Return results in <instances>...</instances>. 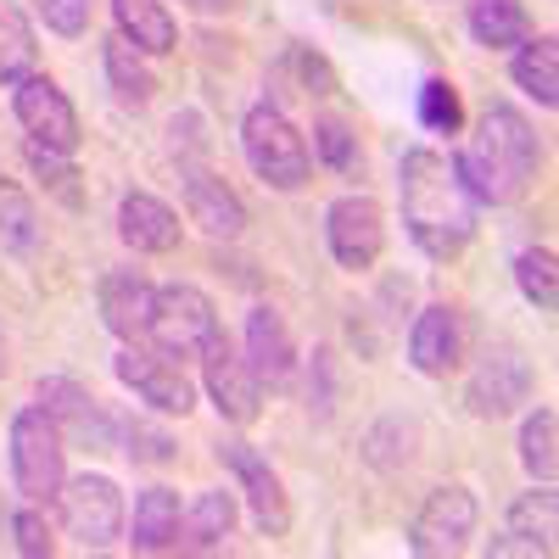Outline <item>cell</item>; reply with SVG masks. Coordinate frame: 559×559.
Returning a JSON list of instances; mask_svg holds the SVG:
<instances>
[{
  "instance_id": "obj_1",
  "label": "cell",
  "mask_w": 559,
  "mask_h": 559,
  "mask_svg": "<svg viewBox=\"0 0 559 559\" xmlns=\"http://www.w3.org/2000/svg\"><path fill=\"white\" fill-rule=\"evenodd\" d=\"M453 168L464 179V191H471V202H492V207L521 202L543 174V140L521 107L492 102L476 118V129L464 134Z\"/></svg>"
},
{
  "instance_id": "obj_2",
  "label": "cell",
  "mask_w": 559,
  "mask_h": 559,
  "mask_svg": "<svg viewBox=\"0 0 559 559\" xmlns=\"http://www.w3.org/2000/svg\"><path fill=\"white\" fill-rule=\"evenodd\" d=\"M397 202H403V229L414 236V247L426 258L453 263L464 247H471V236H476V202H471L459 168L442 152H431V146L403 152Z\"/></svg>"
},
{
  "instance_id": "obj_3",
  "label": "cell",
  "mask_w": 559,
  "mask_h": 559,
  "mask_svg": "<svg viewBox=\"0 0 559 559\" xmlns=\"http://www.w3.org/2000/svg\"><path fill=\"white\" fill-rule=\"evenodd\" d=\"M12 487L23 503H57L62 481H68V437L51 414H45L39 403L34 408H17L12 414Z\"/></svg>"
},
{
  "instance_id": "obj_4",
  "label": "cell",
  "mask_w": 559,
  "mask_h": 559,
  "mask_svg": "<svg viewBox=\"0 0 559 559\" xmlns=\"http://www.w3.org/2000/svg\"><path fill=\"white\" fill-rule=\"evenodd\" d=\"M241 152H247V168L269 185V191H302V185L313 179L308 134L269 102H258L241 118Z\"/></svg>"
},
{
  "instance_id": "obj_5",
  "label": "cell",
  "mask_w": 559,
  "mask_h": 559,
  "mask_svg": "<svg viewBox=\"0 0 559 559\" xmlns=\"http://www.w3.org/2000/svg\"><path fill=\"white\" fill-rule=\"evenodd\" d=\"M218 336H224V324H218V308L202 286H157L146 347H157L168 358H202Z\"/></svg>"
},
{
  "instance_id": "obj_6",
  "label": "cell",
  "mask_w": 559,
  "mask_h": 559,
  "mask_svg": "<svg viewBox=\"0 0 559 559\" xmlns=\"http://www.w3.org/2000/svg\"><path fill=\"white\" fill-rule=\"evenodd\" d=\"M57 509H62V526L68 537H79L84 554H102L123 537L129 515H123V487L102 471H84V476H68L62 492H57Z\"/></svg>"
},
{
  "instance_id": "obj_7",
  "label": "cell",
  "mask_w": 559,
  "mask_h": 559,
  "mask_svg": "<svg viewBox=\"0 0 559 559\" xmlns=\"http://www.w3.org/2000/svg\"><path fill=\"white\" fill-rule=\"evenodd\" d=\"M532 397V358L515 342H487L464 376V403L476 419H509Z\"/></svg>"
},
{
  "instance_id": "obj_8",
  "label": "cell",
  "mask_w": 559,
  "mask_h": 559,
  "mask_svg": "<svg viewBox=\"0 0 559 559\" xmlns=\"http://www.w3.org/2000/svg\"><path fill=\"white\" fill-rule=\"evenodd\" d=\"M218 464L229 476H236V492L247 498L252 521L263 537H286L292 532V498H286V481H280V471L241 437H224L218 442Z\"/></svg>"
},
{
  "instance_id": "obj_9",
  "label": "cell",
  "mask_w": 559,
  "mask_h": 559,
  "mask_svg": "<svg viewBox=\"0 0 559 559\" xmlns=\"http://www.w3.org/2000/svg\"><path fill=\"white\" fill-rule=\"evenodd\" d=\"M112 376L134 392V403H146V408H157V414H168V419H185V414L197 408L191 376H185L168 353H157V347H146V342L123 347V353L112 358Z\"/></svg>"
},
{
  "instance_id": "obj_10",
  "label": "cell",
  "mask_w": 559,
  "mask_h": 559,
  "mask_svg": "<svg viewBox=\"0 0 559 559\" xmlns=\"http://www.w3.org/2000/svg\"><path fill=\"white\" fill-rule=\"evenodd\" d=\"M476 521H481V503L471 487H431L419 515L408 526V548L426 554V559H442V554H464L476 537Z\"/></svg>"
},
{
  "instance_id": "obj_11",
  "label": "cell",
  "mask_w": 559,
  "mask_h": 559,
  "mask_svg": "<svg viewBox=\"0 0 559 559\" xmlns=\"http://www.w3.org/2000/svg\"><path fill=\"white\" fill-rule=\"evenodd\" d=\"M324 241H331V258L353 274L376 269L381 252H386V213L376 197H336L324 207Z\"/></svg>"
},
{
  "instance_id": "obj_12",
  "label": "cell",
  "mask_w": 559,
  "mask_h": 559,
  "mask_svg": "<svg viewBox=\"0 0 559 559\" xmlns=\"http://www.w3.org/2000/svg\"><path fill=\"white\" fill-rule=\"evenodd\" d=\"M12 112H17V123L28 129V140H39V146L68 152V157L79 152L84 129H79V112H73V102L62 96L57 79L28 73L23 84H12Z\"/></svg>"
},
{
  "instance_id": "obj_13",
  "label": "cell",
  "mask_w": 559,
  "mask_h": 559,
  "mask_svg": "<svg viewBox=\"0 0 559 559\" xmlns=\"http://www.w3.org/2000/svg\"><path fill=\"white\" fill-rule=\"evenodd\" d=\"M464 353H471V324H464V308L431 302V308L414 313V324H408V364L419 369V376L448 381L453 369L464 364Z\"/></svg>"
},
{
  "instance_id": "obj_14",
  "label": "cell",
  "mask_w": 559,
  "mask_h": 559,
  "mask_svg": "<svg viewBox=\"0 0 559 559\" xmlns=\"http://www.w3.org/2000/svg\"><path fill=\"white\" fill-rule=\"evenodd\" d=\"M202 386H207L213 408L229 419V426H252V419L263 414V381L252 376L247 353L229 342V336H218L202 353Z\"/></svg>"
},
{
  "instance_id": "obj_15",
  "label": "cell",
  "mask_w": 559,
  "mask_h": 559,
  "mask_svg": "<svg viewBox=\"0 0 559 559\" xmlns=\"http://www.w3.org/2000/svg\"><path fill=\"white\" fill-rule=\"evenodd\" d=\"M241 353L252 364V376L269 386V392H292L297 386V342H292V324L280 308L258 302L247 313V336H241Z\"/></svg>"
},
{
  "instance_id": "obj_16",
  "label": "cell",
  "mask_w": 559,
  "mask_h": 559,
  "mask_svg": "<svg viewBox=\"0 0 559 559\" xmlns=\"http://www.w3.org/2000/svg\"><path fill=\"white\" fill-rule=\"evenodd\" d=\"M34 403L51 414L62 426V437H73V442H90V448H112L118 442V419H107L102 403L90 397V386H79L73 376H45L34 386Z\"/></svg>"
},
{
  "instance_id": "obj_17",
  "label": "cell",
  "mask_w": 559,
  "mask_h": 559,
  "mask_svg": "<svg viewBox=\"0 0 559 559\" xmlns=\"http://www.w3.org/2000/svg\"><path fill=\"white\" fill-rule=\"evenodd\" d=\"M96 302H102V324L123 342V347H134V342H146L152 336V302H157V286L146 274H134V269H112V274H102V292H96Z\"/></svg>"
},
{
  "instance_id": "obj_18",
  "label": "cell",
  "mask_w": 559,
  "mask_h": 559,
  "mask_svg": "<svg viewBox=\"0 0 559 559\" xmlns=\"http://www.w3.org/2000/svg\"><path fill=\"white\" fill-rule=\"evenodd\" d=\"M179 191H185V213L197 229H207L213 241H236L247 229V202L229 191L213 168H179Z\"/></svg>"
},
{
  "instance_id": "obj_19",
  "label": "cell",
  "mask_w": 559,
  "mask_h": 559,
  "mask_svg": "<svg viewBox=\"0 0 559 559\" xmlns=\"http://www.w3.org/2000/svg\"><path fill=\"white\" fill-rule=\"evenodd\" d=\"M179 213L168 207V202H157L152 191H129L123 202H118V236H123V247H134V252H152V258H163V252H174L179 247Z\"/></svg>"
},
{
  "instance_id": "obj_20",
  "label": "cell",
  "mask_w": 559,
  "mask_h": 559,
  "mask_svg": "<svg viewBox=\"0 0 559 559\" xmlns=\"http://www.w3.org/2000/svg\"><path fill=\"white\" fill-rule=\"evenodd\" d=\"M241 521V498L229 487H207L197 492V503L185 509V526H179V554H218L229 543Z\"/></svg>"
},
{
  "instance_id": "obj_21",
  "label": "cell",
  "mask_w": 559,
  "mask_h": 559,
  "mask_svg": "<svg viewBox=\"0 0 559 559\" xmlns=\"http://www.w3.org/2000/svg\"><path fill=\"white\" fill-rule=\"evenodd\" d=\"M179 526L185 509L174 487H146L134 498V521H129V548L134 554H179Z\"/></svg>"
},
{
  "instance_id": "obj_22",
  "label": "cell",
  "mask_w": 559,
  "mask_h": 559,
  "mask_svg": "<svg viewBox=\"0 0 559 559\" xmlns=\"http://www.w3.org/2000/svg\"><path fill=\"white\" fill-rule=\"evenodd\" d=\"M112 17H118V34L134 39L146 57L179 51V23L163 0H112Z\"/></svg>"
},
{
  "instance_id": "obj_23",
  "label": "cell",
  "mask_w": 559,
  "mask_h": 559,
  "mask_svg": "<svg viewBox=\"0 0 559 559\" xmlns=\"http://www.w3.org/2000/svg\"><path fill=\"white\" fill-rule=\"evenodd\" d=\"M464 23L487 51H515L521 39H532L526 0H464Z\"/></svg>"
},
{
  "instance_id": "obj_24",
  "label": "cell",
  "mask_w": 559,
  "mask_h": 559,
  "mask_svg": "<svg viewBox=\"0 0 559 559\" xmlns=\"http://www.w3.org/2000/svg\"><path fill=\"white\" fill-rule=\"evenodd\" d=\"M107 84H112V96H118L129 112H140V107L157 102V73H152L146 51H140L134 39H123V34L107 39Z\"/></svg>"
},
{
  "instance_id": "obj_25",
  "label": "cell",
  "mask_w": 559,
  "mask_h": 559,
  "mask_svg": "<svg viewBox=\"0 0 559 559\" xmlns=\"http://www.w3.org/2000/svg\"><path fill=\"white\" fill-rule=\"evenodd\" d=\"M509 79H515L537 107H559V39L554 34L521 39L515 57H509Z\"/></svg>"
},
{
  "instance_id": "obj_26",
  "label": "cell",
  "mask_w": 559,
  "mask_h": 559,
  "mask_svg": "<svg viewBox=\"0 0 559 559\" xmlns=\"http://www.w3.org/2000/svg\"><path fill=\"white\" fill-rule=\"evenodd\" d=\"M509 532L532 537L543 554H554V537H559V498H554V481H537L532 492H521L509 503Z\"/></svg>"
},
{
  "instance_id": "obj_27",
  "label": "cell",
  "mask_w": 559,
  "mask_h": 559,
  "mask_svg": "<svg viewBox=\"0 0 559 559\" xmlns=\"http://www.w3.org/2000/svg\"><path fill=\"white\" fill-rule=\"evenodd\" d=\"M521 464L532 481H554V471H559V414L548 403H537L521 426Z\"/></svg>"
},
{
  "instance_id": "obj_28",
  "label": "cell",
  "mask_w": 559,
  "mask_h": 559,
  "mask_svg": "<svg viewBox=\"0 0 559 559\" xmlns=\"http://www.w3.org/2000/svg\"><path fill=\"white\" fill-rule=\"evenodd\" d=\"M414 442H419V426L414 419H403V414H386V419H376L369 426V437H364V464H376V471H403V464L414 459Z\"/></svg>"
},
{
  "instance_id": "obj_29",
  "label": "cell",
  "mask_w": 559,
  "mask_h": 559,
  "mask_svg": "<svg viewBox=\"0 0 559 559\" xmlns=\"http://www.w3.org/2000/svg\"><path fill=\"white\" fill-rule=\"evenodd\" d=\"M34 23L23 17V7H0V84H23L34 73Z\"/></svg>"
},
{
  "instance_id": "obj_30",
  "label": "cell",
  "mask_w": 559,
  "mask_h": 559,
  "mask_svg": "<svg viewBox=\"0 0 559 559\" xmlns=\"http://www.w3.org/2000/svg\"><path fill=\"white\" fill-rule=\"evenodd\" d=\"M0 247L28 258L39 247V207L23 185H0Z\"/></svg>"
},
{
  "instance_id": "obj_31",
  "label": "cell",
  "mask_w": 559,
  "mask_h": 559,
  "mask_svg": "<svg viewBox=\"0 0 559 559\" xmlns=\"http://www.w3.org/2000/svg\"><path fill=\"white\" fill-rule=\"evenodd\" d=\"M23 163L39 174V185H45V191H51L62 207H84V185H79V168L68 163V152H51V146H39V140H28V146H23Z\"/></svg>"
},
{
  "instance_id": "obj_32",
  "label": "cell",
  "mask_w": 559,
  "mask_h": 559,
  "mask_svg": "<svg viewBox=\"0 0 559 559\" xmlns=\"http://www.w3.org/2000/svg\"><path fill=\"white\" fill-rule=\"evenodd\" d=\"M515 286H521V297L537 313H554V302H559V263H554L548 247H526L515 258Z\"/></svg>"
},
{
  "instance_id": "obj_33",
  "label": "cell",
  "mask_w": 559,
  "mask_h": 559,
  "mask_svg": "<svg viewBox=\"0 0 559 559\" xmlns=\"http://www.w3.org/2000/svg\"><path fill=\"white\" fill-rule=\"evenodd\" d=\"M419 123H426L431 134H459L464 129L459 90L448 79H426V90H419Z\"/></svg>"
},
{
  "instance_id": "obj_34",
  "label": "cell",
  "mask_w": 559,
  "mask_h": 559,
  "mask_svg": "<svg viewBox=\"0 0 559 559\" xmlns=\"http://www.w3.org/2000/svg\"><path fill=\"white\" fill-rule=\"evenodd\" d=\"M308 152L324 157L331 168H342V174H353L358 168V134L342 118H313V146Z\"/></svg>"
},
{
  "instance_id": "obj_35",
  "label": "cell",
  "mask_w": 559,
  "mask_h": 559,
  "mask_svg": "<svg viewBox=\"0 0 559 559\" xmlns=\"http://www.w3.org/2000/svg\"><path fill=\"white\" fill-rule=\"evenodd\" d=\"M118 437H123V453L134 459V464H168L174 459V437L168 431H157V426H146V419H118Z\"/></svg>"
},
{
  "instance_id": "obj_36",
  "label": "cell",
  "mask_w": 559,
  "mask_h": 559,
  "mask_svg": "<svg viewBox=\"0 0 559 559\" xmlns=\"http://www.w3.org/2000/svg\"><path fill=\"white\" fill-rule=\"evenodd\" d=\"M34 12L45 17V28L62 34V39H79L90 28V12H96V0H34Z\"/></svg>"
},
{
  "instance_id": "obj_37",
  "label": "cell",
  "mask_w": 559,
  "mask_h": 559,
  "mask_svg": "<svg viewBox=\"0 0 559 559\" xmlns=\"http://www.w3.org/2000/svg\"><path fill=\"white\" fill-rule=\"evenodd\" d=\"M12 537H17V554H28V559L57 554V543H51V526H45V515H39V503H23L17 515H12Z\"/></svg>"
},
{
  "instance_id": "obj_38",
  "label": "cell",
  "mask_w": 559,
  "mask_h": 559,
  "mask_svg": "<svg viewBox=\"0 0 559 559\" xmlns=\"http://www.w3.org/2000/svg\"><path fill=\"white\" fill-rule=\"evenodd\" d=\"M509 554H526V559H537L543 548H537L532 537H521V532H503V537H492V543H487V559H509ZM543 559H548V554H543Z\"/></svg>"
},
{
  "instance_id": "obj_39",
  "label": "cell",
  "mask_w": 559,
  "mask_h": 559,
  "mask_svg": "<svg viewBox=\"0 0 559 559\" xmlns=\"http://www.w3.org/2000/svg\"><path fill=\"white\" fill-rule=\"evenodd\" d=\"M179 7H191V12L213 17V12H224V7H229V0H179Z\"/></svg>"
},
{
  "instance_id": "obj_40",
  "label": "cell",
  "mask_w": 559,
  "mask_h": 559,
  "mask_svg": "<svg viewBox=\"0 0 559 559\" xmlns=\"http://www.w3.org/2000/svg\"><path fill=\"white\" fill-rule=\"evenodd\" d=\"M7 369H12V358H7V336H0V376H7Z\"/></svg>"
}]
</instances>
